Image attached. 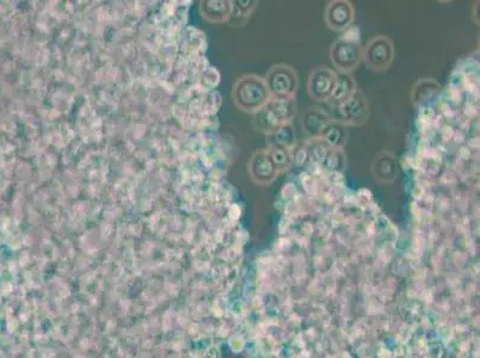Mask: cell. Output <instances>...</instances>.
<instances>
[{"mask_svg": "<svg viewBox=\"0 0 480 358\" xmlns=\"http://www.w3.org/2000/svg\"><path fill=\"white\" fill-rule=\"evenodd\" d=\"M330 59L341 74H350L363 60V48L360 40L343 35L330 48Z\"/></svg>", "mask_w": 480, "mask_h": 358, "instance_id": "obj_3", "label": "cell"}, {"mask_svg": "<svg viewBox=\"0 0 480 358\" xmlns=\"http://www.w3.org/2000/svg\"><path fill=\"white\" fill-rule=\"evenodd\" d=\"M321 168L325 172H339L346 169V153L344 149H330L328 156L325 158Z\"/></svg>", "mask_w": 480, "mask_h": 358, "instance_id": "obj_20", "label": "cell"}, {"mask_svg": "<svg viewBox=\"0 0 480 358\" xmlns=\"http://www.w3.org/2000/svg\"><path fill=\"white\" fill-rule=\"evenodd\" d=\"M355 197L358 206H368L373 203V195L368 189L358 190V194H355Z\"/></svg>", "mask_w": 480, "mask_h": 358, "instance_id": "obj_27", "label": "cell"}, {"mask_svg": "<svg viewBox=\"0 0 480 358\" xmlns=\"http://www.w3.org/2000/svg\"><path fill=\"white\" fill-rule=\"evenodd\" d=\"M479 110V106H477V103H472V101H467L466 106H463V114L465 115V117L467 120H471V118L476 117L478 115V111Z\"/></svg>", "mask_w": 480, "mask_h": 358, "instance_id": "obj_31", "label": "cell"}, {"mask_svg": "<svg viewBox=\"0 0 480 358\" xmlns=\"http://www.w3.org/2000/svg\"><path fill=\"white\" fill-rule=\"evenodd\" d=\"M266 108L274 115L278 120L280 126L289 124L293 122L295 115H296V101L295 98H271V101L268 103Z\"/></svg>", "mask_w": 480, "mask_h": 358, "instance_id": "obj_11", "label": "cell"}, {"mask_svg": "<svg viewBox=\"0 0 480 358\" xmlns=\"http://www.w3.org/2000/svg\"><path fill=\"white\" fill-rule=\"evenodd\" d=\"M458 183H459V179H458V176H456V173L453 170H448V171L443 172L440 176V184L445 186V188L453 189Z\"/></svg>", "mask_w": 480, "mask_h": 358, "instance_id": "obj_25", "label": "cell"}, {"mask_svg": "<svg viewBox=\"0 0 480 358\" xmlns=\"http://www.w3.org/2000/svg\"><path fill=\"white\" fill-rule=\"evenodd\" d=\"M356 83L351 74H341L338 73L337 81L333 88V95L330 101H328L330 106H337L342 101H346L351 97L356 91Z\"/></svg>", "mask_w": 480, "mask_h": 358, "instance_id": "obj_15", "label": "cell"}, {"mask_svg": "<svg viewBox=\"0 0 480 358\" xmlns=\"http://www.w3.org/2000/svg\"><path fill=\"white\" fill-rule=\"evenodd\" d=\"M257 1H232V13L230 21L233 26H244L253 10L257 8Z\"/></svg>", "mask_w": 480, "mask_h": 358, "instance_id": "obj_18", "label": "cell"}, {"mask_svg": "<svg viewBox=\"0 0 480 358\" xmlns=\"http://www.w3.org/2000/svg\"><path fill=\"white\" fill-rule=\"evenodd\" d=\"M269 151L271 161L274 163L275 168L278 169V173L286 172L291 169L294 161H293V152L281 149V148H266Z\"/></svg>", "mask_w": 480, "mask_h": 358, "instance_id": "obj_21", "label": "cell"}, {"mask_svg": "<svg viewBox=\"0 0 480 358\" xmlns=\"http://www.w3.org/2000/svg\"><path fill=\"white\" fill-rule=\"evenodd\" d=\"M371 171L374 174L375 179L380 183H392L396 181L398 172H399V165L397 161L394 154L383 151L378 156H375L374 161L371 164Z\"/></svg>", "mask_w": 480, "mask_h": 358, "instance_id": "obj_9", "label": "cell"}, {"mask_svg": "<svg viewBox=\"0 0 480 358\" xmlns=\"http://www.w3.org/2000/svg\"><path fill=\"white\" fill-rule=\"evenodd\" d=\"M394 43L391 38L379 35L371 38L363 49L367 66L375 72H385L394 60Z\"/></svg>", "mask_w": 480, "mask_h": 358, "instance_id": "obj_5", "label": "cell"}, {"mask_svg": "<svg viewBox=\"0 0 480 358\" xmlns=\"http://www.w3.org/2000/svg\"><path fill=\"white\" fill-rule=\"evenodd\" d=\"M337 81V73L326 66L312 70L307 79V92L312 99L328 103Z\"/></svg>", "mask_w": 480, "mask_h": 358, "instance_id": "obj_6", "label": "cell"}, {"mask_svg": "<svg viewBox=\"0 0 480 358\" xmlns=\"http://www.w3.org/2000/svg\"><path fill=\"white\" fill-rule=\"evenodd\" d=\"M249 173L256 184L263 186H270L280 174L268 149L253 153L249 161Z\"/></svg>", "mask_w": 480, "mask_h": 358, "instance_id": "obj_8", "label": "cell"}, {"mask_svg": "<svg viewBox=\"0 0 480 358\" xmlns=\"http://www.w3.org/2000/svg\"><path fill=\"white\" fill-rule=\"evenodd\" d=\"M440 133H441V138H442L443 143H449L451 140H453V136H454V128L449 126V124H443L441 128H440Z\"/></svg>", "mask_w": 480, "mask_h": 358, "instance_id": "obj_32", "label": "cell"}, {"mask_svg": "<svg viewBox=\"0 0 480 358\" xmlns=\"http://www.w3.org/2000/svg\"><path fill=\"white\" fill-rule=\"evenodd\" d=\"M355 21V8L348 0H333L325 10L326 26L333 31H346Z\"/></svg>", "mask_w": 480, "mask_h": 358, "instance_id": "obj_7", "label": "cell"}, {"mask_svg": "<svg viewBox=\"0 0 480 358\" xmlns=\"http://www.w3.org/2000/svg\"><path fill=\"white\" fill-rule=\"evenodd\" d=\"M435 114L434 109L430 106H423L419 110L418 114V128L422 134H426V131H429L430 128L433 127V121H434Z\"/></svg>", "mask_w": 480, "mask_h": 358, "instance_id": "obj_23", "label": "cell"}, {"mask_svg": "<svg viewBox=\"0 0 480 358\" xmlns=\"http://www.w3.org/2000/svg\"><path fill=\"white\" fill-rule=\"evenodd\" d=\"M300 183L303 186L305 193L310 198H317L319 195V181L318 178L312 176L308 172L300 174Z\"/></svg>", "mask_w": 480, "mask_h": 358, "instance_id": "obj_22", "label": "cell"}, {"mask_svg": "<svg viewBox=\"0 0 480 358\" xmlns=\"http://www.w3.org/2000/svg\"><path fill=\"white\" fill-rule=\"evenodd\" d=\"M434 204H436V206H438V211L446 213V211L451 209V206L453 203H451V200L449 196H447V195H438V197L435 198Z\"/></svg>", "mask_w": 480, "mask_h": 358, "instance_id": "obj_28", "label": "cell"}, {"mask_svg": "<svg viewBox=\"0 0 480 358\" xmlns=\"http://www.w3.org/2000/svg\"><path fill=\"white\" fill-rule=\"evenodd\" d=\"M264 81L274 98H295V93L299 88L298 73L286 63L271 66L266 72Z\"/></svg>", "mask_w": 480, "mask_h": 358, "instance_id": "obj_4", "label": "cell"}, {"mask_svg": "<svg viewBox=\"0 0 480 358\" xmlns=\"http://www.w3.org/2000/svg\"><path fill=\"white\" fill-rule=\"evenodd\" d=\"M446 93L449 104H455V106L461 104V101H463V93H461V89H460V88H456V86L451 85V86H448Z\"/></svg>", "mask_w": 480, "mask_h": 358, "instance_id": "obj_26", "label": "cell"}, {"mask_svg": "<svg viewBox=\"0 0 480 358\" xmlns=\"http://www.w3.org/2000/svg\"><path fill=\"white\" fill-rule=\"evenodd\" d=\"M331 121L328 111H325L318 106H310L301 118V127L303 133L307 135L308 139H317L319 138L320 133L324 129V127Z\"/></svg>", "mask_w": 480, "mask_h": 358, "instance_id": "obj_10", "label": "cell"}, {"mask_svg": "<svg viewBox=\"0 0 480 358\" xmlns=\"http://www.w3.org/2000/svg\"><path fill=\"white\" fill-rule=\"evenodd\" d=\"M200 10L207 21L221 23L230 19L232 1H202Z\"/></svg>", "mask_w": 480, "mask_h": 358, "instance_id": "obj_14", "label": "cell"}, {"mask_svg": "<svg viewBox=\"0 0 480 358\" xmlns=\"http://www.w3.org/2000/svg\"><path fill=\"white\" fill-rule=\"evenodd\" d=\"M472 156V151L470 148L466 146V145H463L460 146L459 149H458V159L460 161H470Z\"/></svg>", "mask_w": 480, "mask_h": 358, "instance_id": "obj_33", "label": "cell"}, {"mask_svg": "<svg viewBox=\"0 0 480 358\" xmlns=\"http://www.w3.org/2000/svg\"><path fill=\"white\" fill-rule=\"evenodd\" d=\"M296 194H298V190L295 189L294 184H291V183H288L281 190V196H282L283 200H286L287 202L293 201V198Z\"/></svg>", "mask_w": 480, "mask_h": 358, "instance_id": "obj_29", "label": "cell"}, {"mask_svg": "<svg viewBox=\"0 0 480 358\" xmlns=\"http://www.w3.org/2000/svg\"><path fill=\"white\" fill-rule=\"evenodd\" d=\"M438 109L441 110V116L442 117L454 118L456 116L455 110H453L448 101H441V103H438Z\"/></svg>", "mask_w": 480, "mask_h": 358, "instance_id": "obj_30", "label": "cell"}, {"mask_svg": "<svg viewBox=\"0 0 480 358\" xmlns=\"http://www.w3.org/2000/svg\"><path fill=\"white\" fill-rule=\"evenodd\" d=\"M441 91V86L434 79L418 81L413 90V99L415 104H424L433 101Z\"/></svg>", "mask_w": 480, "mask_h": 358, "instance_id": "obj_16", "label": "cell"}, {"mask_svg": "<svg viewBox=\"0 0 480 358\" xmlns=\"http://www.w3.org/2000/svg\"><path fill=\"white\" fill-rule=\"evenodd\" d=\"M253 115V128L266 135L271 134L273 131L281 127L274 115L271 114V111L266 106H264L263 109L258 110L257 113Z\"/></svg>", "mask_w": 480, "mask_h": 358, "instance_id": "obj_17", "label": "cell"}, {"mask_svg": "<svg viewBox=\"0 0 480 358\" xmlns=\"http://www.w3.org/2000/svg\"><path fill=\"white\" fill-rule=\"evenodd\" d=\"M305 145L307 147L308 163H314V164H323V161H324L325 158L328 156V153L331 149L319 138L308 139L307 143H305Z\"/></svg>", "mask_w": 480, "mask_h": 358, "instance_id": "obj_19", "label": "cell"}, {"mask_svg": "<svg viewBox=\"0 0 480 358\" xmlns=\"http://www.w3.org/2000/svg\"><path fill=\"white\" fill-rule=\"evenodd\" d=\"M328 114L333 121L346 127H361L368 122L369 106L362 91L356 90L351 97L337 106H329Z\"/></svg>", "mask_w": 480, "mask_h": 358, "instance_id": "obj_2", "label": "cell"}, {"mask_svg": "<svg viewBox=\"0 0 480 358\" xmlns=\"http://www.w3.org/2000/svg\"><path fill=\"white\" fill-rule=\"evenodd\" d=\"M232 97L240 110L255 114L268 106L273 95L264 78L256 74H245L239 76L233 85Z\"/></svg>", "mask_w": 480, "mask_h": 358, "instance_id": "obj_1", "label": "cell"}, {"mask_svg": "<svg viewBox=\"0 0 480 358\" xmlns=\"http://www.w3.org/2000/svg\"><path fill=\"white\" fill-rule=\"evenodd\" d=\"M293 161H294V164L296 165V166H299V168H303V166L307 164L308 152L307 147H306L305 143L300 145V146L296 145L294 152H293Z\"/></svg>", "mask_w": 480, "mask_h": 358, "instance_id": "obj_24", "label": "cell"}, {"mask_svg": "<svg viewBox=\"0 0 480 358\" xmlns=\"http://www.w3.org/2000/svg\"><path fill=\"white\" fill-rule=\"evenodd\" d=\"M453 141L458 145H463L465 141H466V138H465V134L463 131H455L454 136H453Z\"/></svg>", "mask_w": 480, "mask_h": 358, "instance_id": "obj_34", "label": "cell"}, {"mask_svg": "<svg viewBox=\"0 0 480 358\" xmlns=\"http://www.w3.org/2000/svg\"><path fill=\"white\" fill-rule=\"evenodd\" d=\"M348 136H349L348 127L331 120L320 133L319 139L323 140L333 149H344Z\"/></svg>", "mask_w": 480, "mask_h": 358, "instance_id": "obj_12", "label": "cell"}, {"mask_svg": "<svg viewBox=\"0 0 480 358\" xmlns=\"http://www.w3.org/2000/svg\"><path fill=\"white\" fill-rule=\"evenodd\" d=\"M266 145H268V148H281V149L294 152L296 147V139H295V131L291 123L281 126L271 134L266 135Z\"/></svg>", "mask_w": 480, "mask_h": 358, "instance_id": "obj_13", "label": "cell"}]
</instances>
